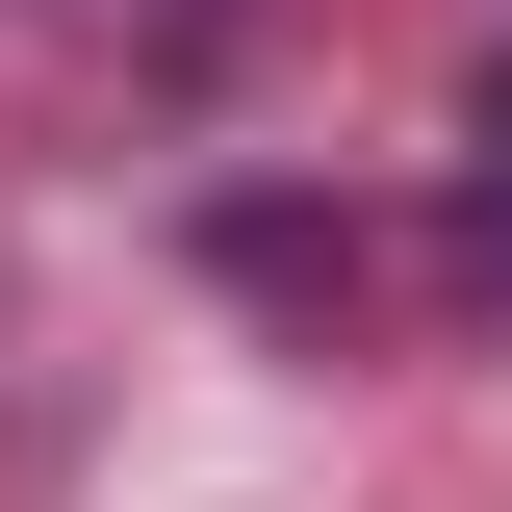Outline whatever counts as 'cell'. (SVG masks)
<instances>
[{
	"mask_svg": "<svg viewBox=\"0 0 512 512\" xmlns=\"http://www.w3.org/2000/svg\"><path fill=\"white\" fill-rule=\"evenodd\" d=\"M487 282H512V77H487Z\"/></svg>",
	"mask_w": 512,
	"mask_h": 512,
	"instance_id": "6da1fadb",
	"label": "cell"
}]
</instances>
